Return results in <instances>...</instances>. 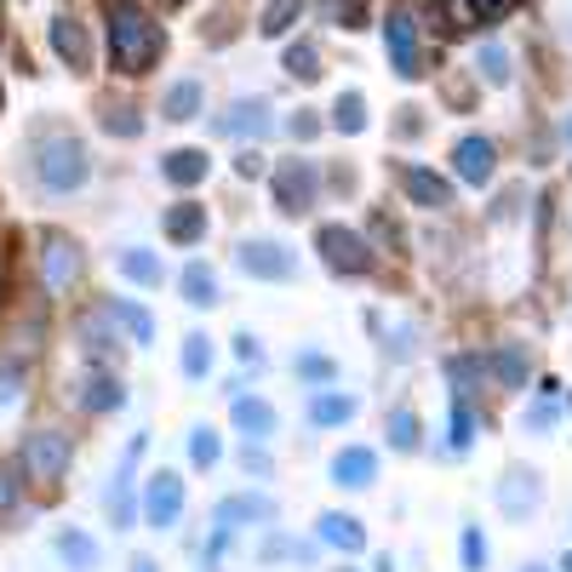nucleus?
Masks as SVG:
<instances>
[{
  "label": "nucleus",
  "instance_id": "4be33fe9",
  "mask_svg": "<svg viewBox=\"0 0 572 572\" xmlns=\"http://www.w3.org/2000/svg\"><path fill=\"white\" fill-rule=\"evenodd\" d=\"M469 6H476L481 17H493V12H504V6H516V0H469Z\"/></svg>",
  "mask_w": 572,
  "mask_h": 572
},
{
  "label": "nucleus",
  "instance_id": "20e7f679",
  "mask_svg": "<svg viewBox=\"0 0 572 572\" xmlns=\"http://www.w3.org/2000/svg\"><path fill=\"white\" fill-rule=\"evenodd\" d=\"M52 47L64 52L75 69H87V64H92V47H87V35H80L75 17H52Z\"/></svg>",
  "mask_w": 572,
  "mask_h": 572
},
{
  "label": "nucleus",
  "instance_id": "2eb2a0df",
  "mask_svg": "<svg viewBox=\"0 0 572 572\" xmlns=\"http://www.w3.org/2000/svg\"><path fill=\"white\" fill-rule=\"evenodd\" d=\"M75 258H69V240H52V281H69Z\"/></svg>",
  "mask_w": 572,
  "mask_h": 572
},
{
  "label": "nucleus",
  "instance_id": "423d86ee",
  "mask_svg": "<svg viewBox=\"0 0 572 572\" xmlns=\"http://www.w3.org/2000/svg\"><path fill=\"white\" fill-rule=\"evenodd\" d=\"M458 160H464V178H486V172H493V150H486L481 138H469L458 150Z\"/></svg>",
  "mask_w": 572,
  "mask_h": 572
},
{
  "label": "nucleus",
  "instance_id": "6e6552de",
  "mask_svg": "<svg viewBox=\"0 0 572 572\" xmlns=\"http://www.w3.org/2000/svg\"><path fill=\"white\" fill-rule=\"evenodd\" d=\"M321 247H333V263H338V270H355V235H343V230H326L321 235Z\"/></svg>",
  "mask_w": 572,
  "mask_h": 572
},
{
  "label": "nucleus",
  "instance_id": "ddd939ff",
  "mask_svg": "<svg viewBox=\"0 0 572 572\" xmlns=\"http://www.w3.org/2000/svg\"><path fill=\"white\" fill-rule=\"evenodd\" d=\"M481 75H486V80H509V52L486 47V52H481Z\"/></svg>",
  "mask_w": 572,
  "mask_h": 572
},
{
  "label": "nucleus",
  "instance_id": "9b49d317",
  "mask_svg": "<svg viewBox=\"0 0 572 572\" xmlns=\"http://www.w3.org/2000/svg\"><path fill=\"white\" fill-rule=\"evenodd\" d=\"M406 190H418L429 207H441V200H446V183H435L429 172H406Z\"/></svg>",
  "mask_w": 572,
  "mask_h": 572
},
{
  "label": "nucleus",
  "instance_id": "0eeeda50",
  "mask_svg": "<svg viewBox=\"0 0 572 572\" xmlns=\"http://www.w3.org/2000/svg\"><path fill=\"white\" fill-rule=\"evenodd\" d=\"M338 481L343 486H366V481H373V458H366V453H343L338 458Z\"/></svg>",
  "mask_w": 572,
  "mask_h": 572
},
{
  "label": "nucleus",
  "instance_id": "f257e3e1",
  "mask_svg": "<svg viewBox=\"0 0 572 572\" xmlns=\"http://www.w3.org/2000/svg\"><path fill=\"white\" fill-rule=\"evenodd\" d=\"M155 57H160V29L143 12L120 6L115 12V64L127 69V75H138V69H150Z\"/></svg>",
  "mask_w": 572,
  "mask_h": 572
},
{
  "label": "nucleus",
  "instance_id": "9d476101",
  "mask_svg": "<svg viewBox=\"0 0 572 572\" xmlns=\"http://www.w3.org/2000/svg\"><path fill=\"white\" fill-rule=\"evenodd\" d=\"M195 104H200V87H195V80H183V87H172V98H167V115H172V120H183Z\"/></svg>",
  "mask_w": 572,
  "mask_h": 572
},
{
  "label": "nucleus",
  "instance_id": "dca6fc26",
  "mask_svg": "<svg viewBox=\"0 0 572 572\" xmlns=\"http://www.w3.org/2000/svg\"><path fill=\"white\" fill-rule=\"evenodd\" d=\"M298 6H303V0H275V6H270V24H263V29H270V35H275V29H286Z\"/></svg>",
  "mask_w": 572,
  "mask_h": 572
},
{
  "label": "nucleus",
  "instance_id": "4468645a",
  "mask_svg": "<svg viewBox=\"0 0 572 572\" xmlns=\"http://www.w3.org/2000/svg\"><path fill=\"white\" fill-rule=\"evenodd\" d=\"M12 504H17V469H12V464H0V516H6Z\"/></svg>",
  "mask_w": 572,
  "mask_h": 572
},
{
  "label": "nucleus",
  "instance_id": "7ed1b4c3",
  "mask_svg": "<svg viewBox=\"0 0 572 572\" xmlns=\"http://www.w3.org/2000/svg\"><path fill=\"white\" fill-rule=\"evenodd\" d=\"M64 464H69V441L57 435V429H40V435L29 441V469L35 476H57Z\"/></svg>",
  "mask_w": 572,
  "mask_h": 572
},
{
  "label": "nucleus",
  "instance_id": "6ab92c4d",
  "mask_svg": "<svg viewBox=\"0 0 572 572\" xmlns=\"http://www.w3.org/2000/svg\"><path fill=\"white\" fill-rule=\"evenodd\" d=\"M338 127H361V98H343V104H338Z\"/></svg>",
  "mask_w": 572,
  "mask_h": 572
},
{
  "label": "nucleus",
  "instance_id": "f8f14e48",
  "mask_svg": "<svg viewBox=\"0 0 572 572\" xmlns=\"http://www.w3.org/2000/svg\"><path fill=\"white\" fill-rule=\"evenodd\" d=\"M167 172H172L178 183H195L200 172H207V160H200V155L190 150V155H172V167H167Z\"/></svg>",
  "mask_w": 572,
  "mask_h": 572
},
{
  "label": "nucleus",
  "instance_id": "aec40b11",
  "mask_svg": "<svg viewBox=\"0 0 572 572\" xmlns=\"http://www.w3.org/2000/svg\"><path fill=\"white\" fill-rule=\"evenodd\" d=\"M326 12H338V17H343V29H355V24H361L355 0H326Z\"/></svg>",
  "mask_w": 572,
  "mask_h": 572
},
{
  "label": "nucleus",
  "instance_id": "a211bd4d",
  "mask_svg": "<svg viewBox=\"0 0 572 572\" xmlns=\"http://www.w3.org/2000/svg\"><path fill=\"white\" fill-rule=\"evenodd\" d=\"M167 230H172V235H200V212H172Z\"/></svg>",
  "mask_w": 572,
  "mask_h": 572
},
{
  "label": "nucleus",
  "instance_id": "f3484780",
  "mask_svg": "<svg viewBox=\"0 0 572 572\" xmlns=\"http://www.w3.org/2000/svg\"><path fill=\"white\" fill-rule=\"evenodd\" d=\"M286 64H292V75H298V80H310V75H315V52H310V47H298L292 57H286Z\"/></svg>",
  "mask_w": 572,
  "mask_h": 572
},
{
  "label": "nucleus",
  "instance_id": "39448f33",
  "mask_svg": "<svg viewBox=\"0 0 572 572\" xmlns=\"http://www.w3.org/2000/svg\"><path fill=\"white\" fill-rule=\"evenodd\" d=\"M390 47H395L401 75H418V40H413V24H406V17H395V24H390Z\"/></svg>",
  "mask_w": 572,
  "mask_h": 572
},
{
  "label": "nucleus",
  "instance_id": "412c9836",
  "mask_svg": "<svg viewBox=\"0 0 572 572\" xmlns=\"http://www.w3.org/2000/svg\"><path fill=\"white\" fill-rule=\"evenodd\" d=\"M395 441L413 446V441H418V418H395Z\"/></svg>",
  "mask_w": 572,
  "mask_h": 572
},
{
  "label": "nucleus",
  "instance_id": "f03ea898",
  "mask_svg": "<svg viewBox=\"0 0 572 572\" xmlns=\"http://www.w3.org/2000/svg\"><path fill=\"white\" fill-rule=\"evenodd\" d=\"M40 178H47V190H75L80 178H87V160H80V143L75 138H57L40 150Z\"/></svg>",
  "mask_w": 572,
  "mask_h": 572
},
{
  "label": "nucleus",
  "instance_id": "1a4fd4ad",
  "mask_svg": "<svg viewBox=\"0 0 572 572\" xmlns=\"http://www.w3.org/2000/svg\"><path fill=\"white\" fill-rule=\"evenodd\" d=\"M230 127L235 132H258L263 127V104H235L230 115H223V132H230Z\"/></svg>",
  "mask_w": 572,
  "mask_h": 572
}]
</instances>
